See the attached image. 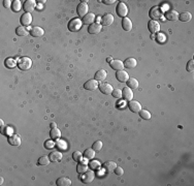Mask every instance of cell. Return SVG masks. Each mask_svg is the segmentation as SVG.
Segmentation results:
<instances>
[{
  "instance_id": "cell-1",
  "label": "cell",
  "mask_w": 194,
  "mask_h": 186,
  "mask_svg": "<svg viewBox=\"0 0 194 186\" xmlns=\"http://www.w3.org/2000/svg\"><path fill=\"white\" fill-rule=\"evenodd\" d=\"M150 18L154 21L157 20H163V11L161 9V7L159 6H154L150 11Z\"/></svg>"
},
{
  "instance_id": "cell-2",
  "label": "cell",
  "mask_w": 194,
  "mask_h": 186,
  "mask_svg": "<svg viewBox=\"0 0 194 186\" xmlns=\"http://www.w3.org/2000/svg\"><path fill=\"white\" fill-rule=\"evenodd\" d=\"M31 65H32V60L28 57H22L18 61V66L22 70H28L31 67Z\"/></svg>"
},
{
  "instance_id": "cell-3",
  "label": "cell",
  "mask_w": 194,
  "mask_h": 186,
  "mask_svg": "<svg viewBox=\"0 0 194 186\" xmlns=\"http://www.w3.org/2000/svg\"><path fill=\"white\" fill-rule=\"evenodd\" d=\"M82 25H83V21H81V19H72L69 21L68 23V29L72 32H77L82 28Z\"/></svg>"
},
{
  "instance_id": "cell-4",
  "label": "cell",
  "mask_w": 194,
  "mask_h": 186,
  "mask_svg": "<svg viewBox=\"0 0 194 186\" xmlns=\"http://www.w3.org/2000/svg\"><path fill=\"white\" fill-rule=\"evenodd\" d=\"M117 14L119 17H123V18H126V15L128 14V9H127V6L126 4L124 3V2H119L117 5Z\"/></svg>"
},
{
  "instance_id": "cell-5",
  "label": "cell",
  "mask_w": 194,
  "mask_h": 186,
  "mask_svg": "<svg viewBox=\"0 0 194 186\" xmlns=\"http://www.w3.org/2000/svg\"><path fill=\"white\" fill-rule=\"evenodd\" d=\"M94 178H95V174L93 171H87V172H85L84 174H83V176H82V181L84 183H86V184H88V183H91L93 180H94Z\"/></svg>"
},
{
  "instance_id": "cell-6",
  "label": "cell",
  "mask_w": 194,
  "mask_h": 186,
  "mask_svg": "<svg viewBox=\"0 0 194 186\" xmlns=\"http://www.w3.org/2000/svg\"><path fill=\"white\" fill-rule=\"evenodd\" d=\"M102 29V25L98 22H94L93 24H91L88 28V31H89L90 34H98Z\"/></svg>"
},
{
  "instance_id": "cell-7",
  "label": "cell",
  "mask_w": 194,
  "mask_h": 186,
  "mask_svg": "<svg viewBox=\"0 0 194 186\" xmlns=\"http://www.w3.org/2000/svg\"><path fill=\"white\" fill-rule=\"evenodd\" d=\"M128 108L133 113H139L142 111V105L137 100H130L128 103Z\"/></svg>"
},
{
  "instance_id": "cell-8",
  "label": "cell",
  "mask_w": 194,
  "mask_h": 186,
  "mask_svg": "<svg viewBox=\"0 0 194 186\" xmlns=\"http://www.w3.org/2000/svg\"><path fill=\"white\" fill-rule=\"evenodd\" d=\"M98 86H99V84H98V81H96L94 79V80H89L88 82H86L85 85H84V88L86 89V90L94 91V90H96Z\"/></svg>"
},
{
  "instance_id": "cell-9",
  "label": "cell",
  "mask_w": 194,
  "mask_h": 186,
  "mask_svg": "<svg viewBox=\"0 0 194 186\" xmlns=\"http://www.w3.org/2000/svg\"><path fill=\"white\" fill-rule=\"evenodd\" d=\"M98 88H99V90L101 91L103 94H112L113 92V87L109 83H101L99 84V86H98Z\"/></svg>"
},
{
  "instance_id": "cell-10",
  "label": "cell",
  "mask_w": 194,
  "mask_h": 186,
  "mask_svg": "<svg viewBox=\"0 0 194 186\" xmlns=\"http://www.w3.org/2000/svg\"><path fill=\"white\" fill-rule=\"evenodd\" d=\"M35 6H36V1H34V0H27L23 5L24 11H26V12H29V14L34 11Z\"/></svg>"
},
{
  "instance_id": "cell-11",
  "label": "cell",
  "mask_w": 194,
  "mask_h": 186,
  "mask_svg": "<svg viewBox=\"0 0 194 186\" xmlns=\"http://www.w3.org/2000/svg\"><path fill=\"white\" fill-rule=\"evenodd\" d=\"M148 28H149V30L151 33H157V32L160 30V24H159L157 21L151 20L148 24Z\"/></svg>"
},
{
  "instance_id": "cell-12",
  "label": "cell",
  "mask_w": 194,
  "mask_h": 186,
  "mask_svg": "<svg viewBox=\"0 0 194 186\" xmlns=\"http://www.w3.org/2000/svg\"><path fill=\"white\" fill-rule=\"evenodd\" d=\"M122 97L127 101L132 100V98H133V92H132V89H130L129 87H125L123 90H122Z\"/></svg>"
},
{
  "instance_id": "cell-13",
  "label": "cell",
  "mask_w": 194,
  "mask_h": 186,
  "mask_svg": "<svg viewBox=\"0 0 194 186\" xmlns=\"http://www.w3.org/2000/svg\"><path fill=\"white\" fill-rule=\"evenodd\" d=\"M110 67L114 68L115 70H123L124 68V62H122L121 60H118V59H113L110 62Z\"/></svg>"
},
{
  "instance_id": "cell-14",
  "label": "cell",
  "mask_w": 194,
  "mask_h": 186,
  "mask_svg": "<svg viewBox=\"0 0 194 186\" xmlns=\"http://www.w3.org/2000/svg\"><path fill=\"white\" fill-rule=\"evenodd\" d=\"M78 16L80 17H84L86 16V15L88 14V11H89V7H88V5H87V3H80L78 5Z\"/></svg>"
},
{
  "instance_id": "cell-15",
  "label": "cell",
  "mask_w": 194,
  "mask_h": 186,
  "mask_svg": "<svg viewBox=\"0 0 194 186\" xmlns=\"http://www.w3.org/2000/svg\"><path fill=\"white\" fill-rule=\"evenodd\" d=\"M114 19L115 18L112 14H105L101 18V25H103V26H110V25L113 24Z\"/></svg>"
},
{
  "instance_id": "cell-16",
  "label": "cell",
  "mask_w": 194,
  "mask_h": 186,
  "mask_svg": "<svg viewBox=\"0 0 194 186\" xmlns=\"http://www.w3.org/2000/svg\"><path fill=\"white\" fill-rule=\"evenodd\" d=\"M31 22H32V16H31V14H29V12H25V14L21 17V24L23 25V26H29V25L31 24Z\"/></svg>"
},
{
  "instance_id": "cell-17",
  "label": "cell",
  "mask_w": 194,
  "mask_h": 186,
  "mask_svg": "<svg viewBox=\"0 0 194 186\" xmlns=\"http://www.w3.org/2000/svg\"><path fill=\"white\" fill-rule=\"evenodd\" d=\"M116 77L118 79V81L121 82V83H125V82H127L129 79L128 73H127L125 70H118L116 73Z\"/></svg>"
},
{
  "instance_id": "cell-18",
  "label": "cell",
  "mask_w": 194,
  "mask_h": 186,
  "mask_svg": "<svg viewBox=\"0 0 194 186\" xmlns=\"http://www.w3.org/2000/svg\"><path fill=\"white\" fill-rule=\"evenodd\" d=\"M30 33H31V35L34 36V37H40L45 34V30H43L41 27L35 26L30 30Z\"/></svg>"
},
{
  "instance_id": "cell-19",
  "label": "cell",
  "mask_w": 194,
  "mask_h": 186,
  "mask_svg": "<svg viewBox=\"0 0 194 186\" xmlns=\"http://www.w3.org/2000/svg\"><path fill=\"white\" fill-rule=\"evenodd\" d=\"M94 21H95V15L93 14V12H88L84 18H83V24H86V25L93 24Z\"/></svg>"
},
{
  "instance_id": "cell-20",
  "label": "cell",
  "mask_w": 194,
  "mask_h": 186,
  "mask_svg": "<svg viewBox=\"0 0 194 186\" xmlns=\"http://www.w3.org/2000/svg\"><path fill=\"white\" fill-rule=\"evenodd\" d=\"M49 157H50V160L54 161V162L60 161L62 159V153H61L60 151H52V152L50 153V155H49Z\"/></svg>"
},
{
  "instance_id": "cell-21",
  "label": "cell",
  "mask_w": 194,
  "mask_h": 186,
  "mask_svg": "<svg viewBox=\"0 0 194 186\" xmlns=\"http://www.w3.org/2000/svg\"><path fill=\"white\" fill-rule=\"evenodd\" d=\"M103 168L107 172L112 173V172H114L115 168H117V165H116L115 161H105V162L103 163Z\"/></svg>"
},
{
  "instance_id": "cell-22",
  "label": "cell",
  "mask_w": 194,
  "mask_h": 186,
  "mask_svg": "<svg viewBox=\"0 0 194 186\" xmlns=\"http://www.w3.org/2000/svg\"><path fill=\"white\" fill-rule=\"evenodd\" d=\"M165 18L169 21H177L179 20V12L177 11H168L165 14Z\"/></svg>"
},
{
  "instance_id": "cell-23",
  "label": "cell",
  "mask_w": 194,
  "mask_h": 186,
  "mask_svg": "<svg viewBox=\"0 0 194 186\" xmlns=\"http://www.w3.org/2000/svg\"><path fill=\"white\" fill-rule=\"evenodd\" d=\"M8 143L11 146H19L21 144V138L19 135H11L8 138Z\"/></svg>"
},
{
  "instance_id": "cell-24",
  "label": "cell",
  "mask_w": 194,
  "mask_h": 186,
  "mask_svg": "<svg viewBox=\"0 0 194 186\" xmlns=\"http://www.w3.org/2000/svg\"><path fill=\"white\" fill-rule=\"evenodd\" d=\"M136 65H137V62L134 58H128V59H126L124 62V67L129 68V69L134 68Z\"/></svg>"
},
{
  "instance_id": "cell-25",
  "label": "cell",
  "mask_w": 194,
  "mask_h": 186,
  "mask_svg": "<svg viewBox=\"0 0 194 186\" xmlns=\"http://www.w3.org/2000/svg\"><path fill=\"white\" fill-rule=\"evenodd\" d=\"M122 27L125 31H130L132 29V22L129 18H124L122 20Z\"/></svg>"
},
{
  "instance_id": "cell-26",
  "label": "cell",
  "mask_w": 194,
  "mask_h": 186,
  "mask_svg": "<svg viewBox=\"0 0 194 186\" xmlns=\"http://www.w3.org/2000/svg\"><path fill=\"white\" fill-rule=\"evenodd\" d=\"M56 183L58 186H69L71 185V180L67 177H61L57 180Z\"/></svg>"
},
{
  "instance_id": "cell-27",
  "label": "cell",
  "mask_w": 194,
  "mask_h": 186,
  "mask_svg": "<svg viewBox=\"0 0 194 186\" xmlns=\"http://www.w3.org/2000/svg\"><path fill=\"white\" fill-rule=\"evenodd\" d=\"M95 153H96V151H95L94 149L89 148V149H87V150L85 151L84 157L86 158V159H88V160H92L93 158L95 157Z\"/></svg>"
},
{
  "instance_id": "cell-28",
  "label": "cell",
  "mask_w": 194,
  "mask_h": 186,
  "mask_svg": "<svg viewBox=\"0 0 194 186\" xmlns=\"http://www.w3.org/2000/svg\"><path fill=\"white\" fill-rule=\"evenodd\" d=\"M107 70H104V69H100V70H98L96 73H95V80L96 81H103L105 78H107Z\"/></svg>"
},
{
  "instance_id": "cell-29",
  "label": "cell",
  "mask_w": 194,
  "mask_h": 186,
  "mask_svg": "<svg viewBox=\"0 0 194 186\" xmlns=\"http://www.w3.org/2000/svg\"><path fill=\"white\" fill-rule=\"evenodd\" d=\"M192 19V15L189 11H184L181 15H179V20H181L182 22H188Z\"/></svg>"
},
{
  "instance_id": "cell-30",
  "label": "cell",
  "mask_w": 194,
  "mask_h": 186,
  "mask_svg": "<svg viewBox=\"0 0 194 186\" xmlns=\"http://www.w3.org/2000/svg\"><path fill=\"white\" fill-rule=\"evenodd\" d=\"M127 87H129L130 89H136L138 88V81L134 78H129L127 81Z\"/></svg>"
},
{
  "instance_id": "cell-31",
  "label": "cell",
  "mask_w": 194,
  "mask_h": 186,
  "mask_svg": "<svg viewBox=\"0 0 194 186\" xmlns=\"http://www.w3.org/2000/svg\"><path fill=\"white\" fill-rule=\"evenodd\" d=\"M50 135L53 140H58V139H60V136H61V131L57 127L52 128V130H51V132H50Z\"/></svg>"
},
{
  "instance_id": "cell-32",
  "label": "cell",
  "mask_w": 194,
  "mask_h": 186,
  "mask_svg": "<svg viewBox=\"0 0 194 186\" xmlns=\"http://www.w3.org/2000/svg\"><path fill=\"white\" fill-rule=\"evenodd\" d=\"M16 33H17V35H19V36H26L27 34H28V30H27V28L24 26L18 27L16 30Z\"/></svg>"
},
{
  "instance_id": "cell-33",
  "label": "cell",
  "mask_w": 194,
  "mask_h": 186,
  "mask_svg": "<svg viewBox=\"0 0 194 186\" xmlns=\"http://www.w3.org/2000/svg\"><path fill=\"white\" fill-rule=\"evenodd\" d=\"M77 171L78 174H84L85 172H87L88 171V165H86V163H83L82 161H81V163H78V168H77Z\"/></svg>"
},
{
  "instance_id": "cell-34",
  "label": "cell",
  "mask_w": 194,
  "mask_h": 186,
  "mask_svg": "<svg viewBox=\"0 0 194 186\" xmlns=\"http://www.w3.org/2000/svg\"><path fill=\"white\" fill-rule=\"evenodd\" d=\"M17 64H18V63H17V61L14 60V58H7L5 60V66H6V67H8V68H14Z\"/></svg>"
},
{
  "instance_id": "cell-35",
  "label": "cell",
  "mask_w": 194,
  "mask_h": 186,
  "mask_svg": "<svg viewBox=\"0 0 194 186\" xmlns=\"http://www.w3.org/2000/svg\"><path fill=\"white\" fill-rule=\"evenodd\" d=\"M50 157L49 156H41L40 158L38 159V165H48L50 163Z\"/></svg>"
},
{
  "instance_id": "cell-36",
  "label": "cell",
  "mask_w": 194,
  "mask_h": 186,
  "mask_svg": "<svg viewBox=\"0 0 194 186\" xmlns=\"http://www.w3.org/2000/svg\"><path fill=\"white\" fill-rule=\"evenodd\" d=\"M22 7V3L20 0H14L11 2V8L14 9V11H19Z\"/></svg>"
},
{
  "instance_id": "cell-37",
  "label": "cell",
  "mask_w": 194,
  "mask_h": 186,
  "mask_svg": "<svg viewBox=\"0 0 194 186\" xmlns=\"http://www.w3.org/2000/svg\"><path fill=\"white\" fill-rule=\"evenodd\" d=\"M100 165H101V163L98 160H90L89 162V167L92 168V170H98V168H100Z\"/></svg>"
},
{
  "instance_id": "cell-38",
  "label": "cell",
  "mask_w": 194,
  "mask_h": 186,
  "mask_svg": "<svg viewBox=\"0 0 194 186\" xmlns=\"http://www.w3.org/2000/svg\"><path fill=\"white\" fill-rule=\"evenodd\" d=\"M55 146L57 147L59 150H65L66 149V143L64 141H61V140H56V143H55Z\"/></svg>"
},
{
  "instance_id": "cell-39",
  "label": "cell",
  "mask_w": 194,
  "mask_h": 186,
  "mask_svg": "<svg viewBox=\"0 0 194 186\" xmlns=\"http://www.w3.org/2000/svg\"><path fill=\"white\" fill-rule=\"evenodd\" d=\"M139 116H141V118L145 119V120H149V119H151V113L147 110H142L141 112H139Z\"/></svg>"
},
{
  "instance_id": "cell-40",
  "label": "cell",
  "mask_w": 194,
  "mask_h": 186,
  "mask_svg": "<svg viewBox=\"0 0 194 186\" xmlns=\"http://www.w3.org/2000/svg\"><path fill=\"white\" fill-rule=\"evenodd\" d=\"M72 158L75 161L81 162V161L83 160V154L80 152V151H75V152H73V154H72Z\"/></svg>"
},
{
  "instance_id": "cell-41",
  "label": "cell",
  "mask_w": 194,
  "mask_h": 186,
  "mask_svg": "<svg viewBox=\"0 0 194 186\" xmlns=\"http://www.w3.org/2000/svg\"><path fill=\"white\" fill-rule=\"evenodd\" d=\"M92 148L94 149L96 152H99V151L102 149V142H101V141H97V142H95L94 144H93Z\"/></svg>"
},
{
  "instance_id": "cell-42",
  "label": "cell",
  "mask_w": 194,
  "mask_h": 186,
  "mask_svg": "<svg viewBox=\"0 0 194 186\" xmlns=\"http://www.w3.org/2000/svg\"><path fill=\"white\" fill-rule=\"evenodd\" d=\"M112 94L115 98H121L122 97V90L121 89H114Z\"/></svg>"
},
{
  "instance_id": "cell-43",
  "label": "cell",
  "mask_w": 194,
  "mask_h": 186,
  "mask_svg": "<svg viewBox=\"0 0 194 186\" xmlns=\"http://www.w3.org/2000/svg\"><path fill=\"white\" fill-rule=\"evenodd\" d=\"M45 147L46 149H53L55 147V143H54L53 141H46L45 143Z\"/></svg>"
},
{
  "instance_id": "cell-44",
  "label": "cell",
  "mask_w": 194,
  "mask_h": 186,
  "mask_svg": "<svg viewBox=\"0 0 194 186\" xmlns=\"http://www.w3.org/2000/svg\"><path fill=\"white\" fill-rule=\"evenodd\" d=\"M193 69H194V61H193V59H191V60L187 63V70L193 71Z\"/></svg>"
},
{
  "instance_id": "cell-45",
  "label": "cell",
  "mask_w": 194,
  "mask_h": 186,
  "mask_svg": "<svg viewBox=\"0 0 194 186\" xmlns=\"http://www.w3.org/2000/svg\"><path fill=\"white\" fill-rule=\"evenodd\" d=\"M115 174H116L117 176H122L124 174V170L122 168H119V167H117L116 168H115Z\"/></svg>"
},
{
  "instance_id": "cell-46",
  "label": "cell",
  "mask_w": 194,
  "mask_h": 186,
  "mask_svg": "<svg viewBox=\"0 0 194 186\" xmlns=\"http://www.w3.org/2000/svg\"><path fill=\"white\" fill-rule=\"evenodd\" d=\"M157 39H158L159 43H163V41H165V36H164V34L159 33L158 35H157Z\"/></svg>"
},
{
  "instance_id": "cell-47",
  "label": "cell",
  "mask_w": 194,
  "mask_h": 186,
  "mask_svg": "<svg viewBox=\"0 0 194 186\" xmlns=\"http://www.w3.org/2000/svg\"><path fill=\"white\" fill-rule=\"evenodd\" d=\"M116 2V0H104L103 3L107 4V5H110V4H114Z\"/></svg>"
},
{
  "instance_id": "cell-48",
  "label": "cell",
  "mask_w": 194,
  "mask_h": 186,
  "mask_svg": "<svg viewBox=\"0 0 194 186\" xmlns=\"http://www.w3.org/2000/svg\"><path fill=\"white\" fill-rule=\"evenodd\" d=\"M11 1H9V0H6V1H4V6H5V7H8L9 4H11Z\"/></svg>"
},
{
  "instance_id": "cell-49",
  "label": "cell",
  "mask_w": 194,
  "mask_h": 186,
  "mask_svg": "<svg viewBox=\"0 0 194 186\" xmlns=\"http://www.w3.org/2000/svg\"><path fill=\"white\" fill-rule=\"evenodd\" d=\"M51 127H52V128H56V127H57V124H56L55 122H52V123H51Z\"/></svg>"
},
{
  "instance_id": "cell-50",
  "label": "cell",
  "mask_w": 194,
  "mask_h": 186,
  "mask_svg": "<svg viewBox=\"0 0 194 186\" xmlns=\"http://www.w3.org/2000/svg\"><path fill=\"white\" fill-rule=\"evenodd\" d=\"M112 60H113L112 57H107V61L109 62V63H110V62H112Z\"/></svg>"
},
{
  "instance_id": "cell-51",
  "label": "cell",
  "mask_w": 194,
  "mask_h": 186,
  "mask_svg": "<svg viewBox=\"0 0 194 186\" xmlns=\"http://www.w3.org/2000/svg\"><path fill=\"white\" fill-rule=\"evenodd\" d=\"M0 125H1V127H4V123H3V120H0Z\"/></svg>"
},
{
  "instance_id": "cell-52",
  "label": "cell",
  "mask_w": 194,
  "mask_h": 186,
  "mask_svg": "<svg viewBox=\"0 0 194 186\" xmlns=\"http://www.w3.org/2000/svg\"><path fill=\"white\" fill-rule=\"evenodd\" d=\"M0 184H3V178H0Z\"/></svg>"
}]
</instances>
